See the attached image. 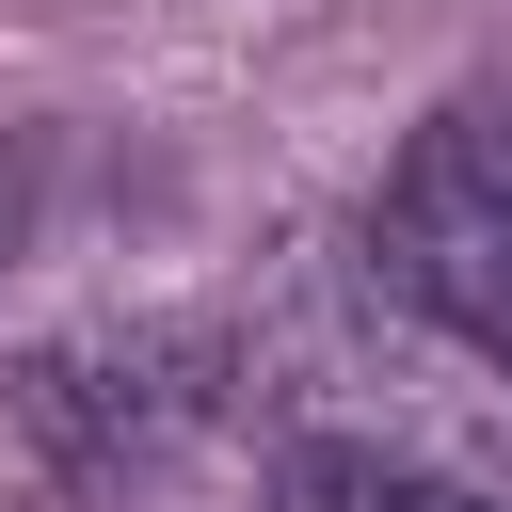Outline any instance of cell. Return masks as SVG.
<instances>
[{
  "label": "cell",
  "instance_id": "obj_1",
  "mask_svg": "<svg viewBox=\"0 0 512 512\" xmlns=\"http://www.w3.org/2000/svg\"><path fill=\"white\" fill-rule=\"evenodd\" d=\"M368 272L512 384V96H448V112L384 160V192H368Z\"/></svg>",
  "mask_w": 512,
  "mask_h": 512
},
{
  "label": "cell",
  "instance_id": "obj_2",
  "mask_svg": "<svg viewBox=\"0 0 512 512\" xmlns=\"http://www.w3.org/2000/svg\"><path fill=\"white\" fill-rule=\"evenodd\" d=\"M288 512H496L432 464H384V448H288Z\"/></svg>",
  "mask_w": 512,
  "mask_h": 512
},
{
  "label": "cell",
  "instance_id": "obj_3",
  "mask_svg": "<svg viewBox=\"0 0 512 512\" xmlns=\"http://www.w3.org/2000/svg\"><path fill=\"white\" fill-rule=\"evenodd\" d=\"M0 256H16V176H0Z\"/></svg>",
  "mask_w": 512,
  "mask_h": 512
}]
</instances>
